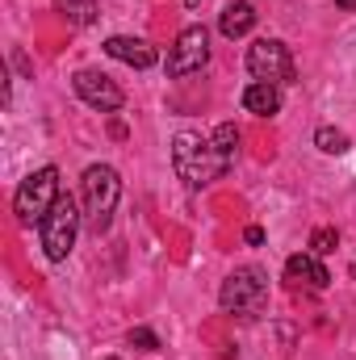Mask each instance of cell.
Listing matches in <instances>:
<instances>
[{
	"label": "cell",
	"mask_w": 356,
	"mask_h": 360,
	"mask_svg": "<svg viewBox=\"0 0 356 360\" xmlns=\"http://www.w3.org/2000/svg\"><path fill=\"white\" fill-rule=\"evenodd\" d=\"M336 248H340V235H336V226H319V231L310 235V252H314L319 260H323V256H331Z\"/></svg>",
	"instance_id": "obj_16"
},
{
	"label": "cell",
	"mask_w": 356,
	"mask_h": 360,
	"mask_svg": "<svg viewBox=\"0 0 356 360\" xmlns=\"http://www.w3.org/2000/svg\"><path fill=\"white\" fill-rule=\"evenodd\" d=\"M243 109L256 117H276L281 113V89L276 84H248L243 89Z\"/></svg>",
	"instance_id": "obj_12"
},
{
	"label": "cell",
	"mask_w": 356,
	"mask_h": 360,
	"mask_svg": "<svg viewBox=\"0 0 356 360\" xmlns=\"http://www.w3.org/2000/svg\"><path fill=\"white\" fill-rule=\"evenodd\" d=\"M285 276L298 281V285H310V289H327L331 285V272L323 269V260L314 252H298L285 260Z\"/></svg>",
	"instance_id": "obj_10"
},
{
	"label": "cell",
	"mask_w": 356,
	"mask_h": 360,
	"mask_svg": "<svg viewBox=\"0 0 356 360\" xmlns=\"http://www.w3.org/2000/svg\"><path fill=\"white\" fill-rule=\"evenodd\" d=\"M231 164H235V160H227V155H222L210 139H201L197 130H180L177 139H172V168H177V176L184 180L189 188L214 184Z\"/></svg>",
	"instance_id": "obj_1"
},
{
	"label": "cell",
	"mask_w": 356,
	"mask_h": 360,
	"mask_svg": "<svg viewBox=\"0 0 356 360\" xmlns=\"http://www.w3.org/2000/svg\"><path fill=\"white\" fill-rule=\"evenodd\" d=\"M252 25H256V8L248 4V0H231L227 8H222V17H218V30H222V38H243V34H252Z\"/></svg>",
	"instance_id": "obj_11"
},
{
	"label": "cell",
	"mask_w": 356,
	"mask_h": 360,
	"mask_svg": "<svg viewBox=\"0 0 356 360\" xmlns=\"http://www.w3.org/2000/svg\"><path fill=\"white\" fill-rule=\"evenodd\" d=\"M243 239H248L252 248H260V243H265V231H260V226H248V231H243Z\"/></svg>",
	"instance_id": "obj_18"
},
{
	"label": "cell",
	"mask_w": 356,
	"mask_h": 360,
	"mask_svg": "<svg viewBox=\"0 0 356 360\" xmlns=\"http://www.w3.org/2000/svg\"><path fill=\"white\" fill-rule=\"evenodd\" d=\"M63 197V188H59V168H38V172H30V176L17 184V193H13V214H17V222L21 226H42V218L55 210V201Z\"/></svg>",
	"instance_id": "obj_4"
},
{
	"label": "cell",
	"mask_w": 356,
	"mask_h": 360,
	"mask_svg": "<svg viewBox=\"0 0 356 360\" xmlns=\"http://www.w3.org/2000/svg\"><path fill=\"white\" fill-rule=\"evenodd\" d=\"M336 8H348V13H352V8H356V0H336Z\"/></svg>",
	"instance_id": "obj_19"
},
{
	"label": "cell",
	"mask_w": 356,
	"mask_h": 360,
	"mask_svg": "<svg viewBox=\"0 0 356 360\" xmlns=\"http://www.w3.org/2000/svg\"><path fill=\"white\" fill-rule=\"evenodd\" d=\"M122 201V176L109 164H92L84 168L80 180V210H84V226L92 235H105L113 226V210Z\"/></svg>",
	"instance_id": "obj_2"
},
{
	"label": "cell",
	"mask_w": 356,
	"mask_h": 360,
	"mask_svg": "<svg viewBox=\"0 0 356 360\" xmlns=\"http://www.w3.org/2000/svg\"><path fill=\"white\" fill-rule=\"evenodd\" d=\"M210 143H214L227 160H235V147H239V130H235V122H222V126L210 134Z\"/></svg>",
	"instance_id": "obj_15"
},
{
	"label": "cell",
	"mask_w": 356,
	"mask_h": 360,
	"mask_svg": "<svg viewBox=\"0 0 356 360\" xmlns=\"http://www.w3.org/2000/svg\"><path fill=\"white\" fill-rule=\"evenodd\" d=\"M105 360H117V356H105Z\"/></svg>",
	"instance_id": "obj_21"
},
{
	"label": "cell",
	"mask_w": 356,
	"mask_h": 360,
	"mask_svg": "<svg viewBox=\"0 0 356 360\" xmlns=\"http://www.w3.org/2000/svg\"><path fill=\"white\" fill-rule=\"evenodd\" d=\"M184 4H189V8H197V4H201V0H184Z\"/></svg>",
	"instance_id": "obj_20"
},
{
	"label": "cell",
	"mask_w": 356,
	"mask_h": 360,
	"mask_svg": "<svg viewBox=\"0 0 356 360\" xmlns=\"http://www.w3.org/2000/svg\"><path fill=\"white\" fill-rule=\"evenodd\" d=\"M314 147H319L323 155H344V151L352 147V139H348L344 130H336V126H319V130H314Z\"/></svg>",
	"instance_id": "obj_13"
},
{
	"label": "cell",
	"mask_w": 356,
	"mask_h": 360,
	"mask_svg": "<svg viewBox=\"0 0 356 360\" xmlns=\"http://www.w3.org/2000/svg\"><path fill=\"white\" fill-rule=\"evenodd\" d=\"M265 293H268L265 269H235L218 289V306L231 310V314H252V310L265 306Z\"/></svg>",
	"instance_id": "obj_5"
},
{
	"label": "cell",
	"mask_w": 356,
	"mask_h": 360,
	"mask_svg": "<svg viewBox=\"0 0 356 360\" xmlns=\"http://www.w3.org/2000/svg\"><path fill=\"white\" fill-rule=\"evenodd\" d=\"M248 72L256 84H289L293 80V55L281 38H260L248 46Z\"/></svg>",
	"instance_id": "obj_6"
},
{
	"label": "cell",
	"mask_w": 356,
	"mask_h": 360,
	"mask_svg": "<svg viewBox=\"0 0 356 360\" xmlns=\"http://www.w3.org/2000/svg\"><path fill=\"white\" fill-rule=\"evenodd\" d=\"M80 226H84V210L76 205V197H59L55 201V210L42 218V226H38V239H42V256L51 260V264H63L68 256H72V248H76V239H80Z\"/></svg>",
	"instance_id": "obj_3"
},
{
	"label": "cell",
	"mask_w": 356,
	"mask_h": 360,
	"mask_svg": "<svg viewBox=\"0 0 356 360\" xmlns=\"http://www.w3.org/2000/svg\"><path fill=\"white\" fill-rule=\"evenodd\" d=\"M205 59H210V30L205 25H189V30H180L177 46L168 51V59H164V68H168V76H193V72H201L205 68Z\"/></svg>",
	"instance_id": "obj_7"
},
{
	"label": "cell",
	"mask_w": 356,
	"mask_h": 360,
	"mask_svg": "<svg viewBox=\"0 0 356 360\" xmlns=\"http://www.w3.org/2000/svg\"><path fill=\"white\" fill-rule=\"evenodd\" d=\"M59 13L68 17V25H92L96 21V0H59Z\"/></svg>",
	"instance_id": "obj_14"
},
{
	"label": "cell",
	"mask_w": 356,
	"mask_h": 360,
	"mask_svg": "<svg viewBox=\"0 0 356 360\" xmlns=\"http://www.w3.org/2000/svg\"><path fill=\"white\" fill-rule=\"evenodd\" d=\"M130 344H134L139 352H160V335L147 331V327H134V331H130Z\"/></svg>",
	"instance_id": "obj_17"
},
{
	"label": "cell",
	"mask_w": 356,
	"mask_h": 360,
	"mask_svg": "<svg viewBox=\"0 0 356 360\" xmlns=\"http://www.w3.org/2000/svg\"><path fill=\"white\" fill-rule=\"evenodd\" d=\"M72 89H76V96H80L84 105L101 109V113H117V109L126 105V92L117 89L105 72H92V68H84V72L72 76Z\"/></svg>",
	"instance_id": "obj_8"
},
{
	"label": "cell",
	"mask_w": 356,
	"mask_h": 360,
	"mask_svg": "<svg viewBox=\"0 0 356 360\" xmlns=\"http://www.w3.org/2000/svg\"><path fill=\"white\" fill-rule=\"evenodd\" d=\"M105 55H109V59H117V63H126V68H139V72H147V68H155V63H160L155 46H147L143 38H126V34L109 38V42H105Z\"/></svg>",
	"instance_id": "obj_9"
}]
</instances>
